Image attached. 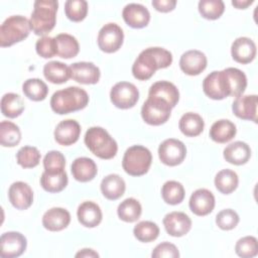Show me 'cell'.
Returning a JSON list of instances; mask_svg holds the SVG:
<instances>
[{
    "label": "cell",
    "instance_id": "obj_1",
    "mask_svg": "<svg viewBox=\"0 0 258 258\" xmlns=\"http://www.w3.org/2000/svg\"><path fill=\"white\" fill-rule=\"evenodd\" d=\"M247 87L246 75L237 68L210 73L203 81L204 93L213 100H223L229 96L240 97Z\"/></svg>",
    "mask_w": 258,
    "mask_h": 258
},
{
    "label": "cell",
    "instance_id": "obj_2",
    "mask_svg": "<svg viewBox=\"0 0 258 258\" xmlns=\"http://www.w3.org/2000/svg\"><path fill=\"white\" fill-rule=\"evenodd\" d=\"M172 62L170 51L162 47H148L142 50L132 66L133 77L139 81L149 80L159 69H165Z\"/></svg>",
    "mask_w": 258,
    "mask_h": 258
},
{
    "label": "cell",
    "instance_id": "obj_3",
    "mask_svg": "<svg viewBox=\"0 0 258 258\" xmlns=\"http://www.w3.org/2000/svg\"><path fill=\"white\" fill-rule=\"evenodd\" d=\"M88 93L79 87H68L53 93L50 99L51 110L59 115L70 114L87 107Z\"/></svg>",
    "mask_w": 258,
    "mask_h": 258
},
{
    "label": "cell",
    "instance_id": "obj_4",
    "mask_svg": "<svg viewBox=\"0 0 258 258\" xmlns=\"http://www.w3.org/2000/svg\"><path fill=\"white\" fill-rule=\"evenodd\" d=\"M56 0H37L33 4L30 16V27L36 35H45L50 32L56 22Z\"/></svg>",
    "mask_w": 258,
    "mask_h": 258
},
{
    "label": "cell",
    "instance_id": "obj_5",
    "mask_svg": "<svg viewBox=\"0 0 258 258\" xmlns=\"http://www.w3.org/2000/svg\"><path fill=\"white\" fill-rule=\"evenodd\" d=\"M84 141L90 151L101 159H111L118 151L117 142L102 127L94 126L89 128L85 134Z\"/></svg>",
    "mask_w": 258,
    "mask_h": 258
},
{
    "label": "cell",
    "instance_id": "obj_6",
    "mask_svg": "<svg viewBox=\"0 0 258 258\" xmlns=\"http://www.w3.org/2000/svg\"><path fill=\"white\" fill-rule=\"evenodd\" d=\"M31 30L29 20L22 15H12L4 20L0 27V45L11 46L24 40Z\"/></svg>",
    "mask_w": 258,
    "mask_h": 258
},
{
    "label": "cell",
    "instance_id": "obj_7",
    "mask_svg": "<svg viewBox=\"0 0 258 258\" xmlns=\"http://www.w3.org/2000/svg\"><path fill=\"white\" fill-rule=\"evenodd\" d=\"M151 162L152 154L148 148L142 145H133L125 151L122 167L129 175L141 176L147 173Z\"/></svg>",
    "mask_w": 258,
    "mask_h": 258
},
{
    "label": "cell",
    "instance_id": "obj_8",
    "mask_svg": "<svg viewBox=\"0 0 258 258\" xmlns=\"http://www.w3.org/2000/svg\"><path fill=\"white\" fill-rule=\"evenodd\" d=\"M171 106L164 100L156 97H148L141 108V117L149 125L159 126L170 117Z\"/></svg>",
    "mask_w": 258,
    "mask_h": 258
},
{
    "label": "cell",
    "instance_id": "obj_9",
    "mask_svg": "<svg viewBox=\"0 0 258 258\" xmlns=\"http://www.w3.org/2000/svg\"><path fill=\"white\" fill-rule=\"evenodd\" d=\"M110 99L115 107L119 109H130L138 102L139 91L132 83L119 82L112 87Z\"/></svg>",
    "mask_w": 258,
    "mask_h": 258
},
{
    "label": "cell",
    "instance_id": "obj_10",
    "mask_svg": "<svg viewBox=\"0 0 258 258\" xmlns=\"http://www.w3.org/2000/svg\"><path fill=\"white\" fill-rule=\"evenodd\" d=\"M124 33L122 28L116 23H107L99 31L98 34V46L107 53H113L123 44Z\"/></svg>",
    "mask_w": 258,
    "mask_h": 258
},
{
    "label": "cell",
    "instance_id": "obj_11",
    "mask_svg": "<svg viewBox=\"0 0 258 258\" xmlns=\"http://www.w3.org/2000/svg\"><path fill=\"white\" fill-rule=\"evenodd\" d=\"M185 155V145L178 139H165L158 147V156L160 161L168 166H176L180 164L184 160Z\"/></svg>",
    "mask_w": 258,
    "mask_h": 258
},
{
    "label": "cell",
    "instance_id": "obj_12",
    "mask_svg": "<svg viewBox=\"0 0 258 258\" xmlns=\"http://www.w3.org/2000/svg\"><path fill=\"white\" fill-rule=\"evenodd\" d=\"M0 255L2 258H15L23 254L26 249V238L19 232H6L0 238Z\"/></svg>",
    "mask_w": 258,
    "mask_h": 258
},
{
    "label": "cell",
    "instance_id": "obj_13",
    "mask_svg": "<svg viewBox=\"0 0 258 258\" xmlns=\"http://www.w3.org/2000/svg\"><path fill=\"white\" fill-rule=\"evenodd\" d=\"M71 78L84 85L97 84L101 77L100 69L89 61H78L70 66Z\"/></svg>",
    "mask_w": 258,
    "mask_h": 258
},
{
    "label": "cell",
    "instance_id": "obj_14",
    "mask_svg": "<svg viewBox=\"0 0 258 258\" xmlns=\"http://www.w3.org/2000/svg\"><path fill=\"white\" fill-rule=\"evenodd\" d=\"M163 226L168 235L182 237L191 229V220L185 213L171 212L164 216Z\"/></svg>",
    "mask_w": 258,
    "mask_h": 258
},
{
    "label": "cell",
    "instance_id": "obj_15",
    "mask_svg": "<svg viewBox=\"0 0 258 258\" xmlns=\"http://www.w3.org/2000/svg\"><path fill=\"white\" fill-rule=\"evenodd\" d=\"M207 56L204 52L191 49L183 52L179 59L180 70L188 76H198L207 68Z\"/></svg>",
    "mask_w": 258,
    "mask_h": 258
},
{
    "label": "cell",
    "instance_id": "obj_16",
    "mask_svg": "<svg viewBox=\"0 0 258 258\" xmlns=\"http://www.w3.org/2000/svg\"><path fill=\"white\" fill-rule=\"evenodd\" d=\"M215 203V197L212 191L207 188H199L191 194L188 206L195 215L203 217L213 212Z\"/></svg>",
    "mask_w": 258,
    "mask_h": 258
},
{
    "label": "cell",
    "instance_id": "obj_17",
    "mask_svg": "<svg viewBox=\"0 0 258 258\" xmlns=\"http://www.w3.org/2000/svg\"><path fill=\"white\" fill-rule=\"evenodd\" d=\"M8 199L17 210H26L33 203V191L26 182L15 181L8 189Z\"/></svg>",
    "mask_w": 258,
    "mask_h": 258
},
{
    "label": "cell",
    "instance_id": "obj_18",
    "mask_svg": "<svg viewBox=\"0 0 258 258\" xmlns=\"http://www.w3.org/2000/svg\"><path fill=\"white\" fill-rule=\"evenodd\" d=\"M257 95H245L236 98L232 104V111L240 119L257 123Z\"/></svg>",
    "mask_w": 258,
    "mask_h": 258
},
{
    "label": "cell",
    "instance_id": "obj_19",
    "mask_svg": "<svg viewBox=\"0 0 258 258\" xmlns=\"http://www.w3.org/2000/svg\"><path fill=\"white\" fill-rule=\"evenodd\" d=\"M53 135L55 141L59 145L69 146L79 140L81 135V126L76 120H62L56 125Z\"/></svg>",
    "mask_w": 258,
    "mask_h": 258
},
{
    "label": "cell",
    "instance_id": "obj_20",
    "mask_svg": "<svg viewBox=\"0 0 258 258\" xmlns=\"http://www.w3.org/2000/svg\"><path fill=\"white\" fill-rule=\"evenodd\" d=\"M122 17L126 24L132 28H143L147 26L150 21L148 9L138 3L127 4L122 11Z\"/></svg>",
    "mask_w": 258,
    "mask_h": 258
},
{
    "label": "cell",
    "instance_id": "obj_21",
    "mask_svg": "<svg viewBox=\"0 0 258 258\" xmlns=\"http://www.w3.org/2000/svg\"><path fill=\"white\" fill-rule=\"evenodd\" d=\"M231 54L235 61L242 64L249 63L256 56V44L249 37H238L232 43Z\"/></svg>",
    "mask_w": 258,
    "mask_h": 258
},
{
    "label": "cell",
    "instance_id": "obj_22",
    "mask_svg": "<svg viewBox=\"0 0 258 258\" xmlns=\"http://www.w3.org/2000/svg\"><path fill=\"white\" fill-rule=\"evenodd\" d=\"M71 222V214L63 208H51L42 216L43 227L51 232L66 229Z\"/></svg>",
    "mask_w": 258,
    "mask_h": 258
},
{
    "label": "cell",
    "instance_id": "obj_23",
    "mask_svg": "<svg viewBox=\"0 0 258 258\" xmlns=\"http://www.w3.org/2000/svg\"><path fill=\"white\" fill-rule=\"evenodd\" d=\"M77 217L79 222L87 228H95L102 222V211L100 207L91 201H86L78 207Z\"/></svg>",
    "mask_w": 258,
    "mask_h": 258
},
{
    "label": "cell",
    "instance_id": "obj_24",
    "mask_svg": "<svg viewBox=\"0 0 258 258\" xmlns=\"http://www.w3.org/2000/svg\"><path fill=\"white\" fill-rule=\"evenodd\" d=\"M74 178L81 182H88L95 178L98 172L97 164L89 157L76 158L71 166Z\"/></svg>",
    "mask_w": 258,
    "mask_h": 258
},
{
    "label": "cell",
    "instance_id": "obj_25",
    "mask_svg": "<svg viewBox=\"0 0 258 258\" xmlns=\"http://www.w3.org/2000/svg\"><path fill=\"white\" fill-rule=\"evenodd\" d=\"M224 158L231 164L242 165L249 161L251 157L250 146L243 141H235L226 146L223 152Z\"/></svg>",
    "mask_w": 258,
    "mask_h": 258
},
{
    "label": "cell",
    "instance_id": "obj_26",
    "mask_svg": "<svg viewBox=\"0 0 258 258\" xmlns=\"http://www.w3.org/2000/svg\"><path fill=\"white\" fill-rule=\"evenodd\" d=\"M148 97H156L166 101L171 108H174L179 100V92L175 85L167 81H159L151 85Z\"/></svg>",
    "mask_w": 258,
    "mask_h": 258
},
{
    "label": "cell",
    "instance_id": "obj_27",
    "mask_svg": "<svg viewBox=\"0 0 258 258\" xmlns=\"http://www.w3.org/2000/svg\"><path fill=\"white\" fill-rule=\"evenodd\" d=\"M100 188L106 199L116 201L124 195L126 184L124 179L119 174L111 173L102 179Z\"/></svg>",
    "mask_w": 258,
    "mask_h": 258
},
{
    "label": "cell",
    "instance_id": "obj_28",
    "mask_svg": "<svg viewBox=\"0 0 258 258\" xmlns=\"http://www.w3.org/2000/svg\"><path fill=\"white\" fill-rule=\"evenodd\" d=\"M237 133L236 125L227 119L216 121L210 129V137L217 143H226L232 140Z\"/></svg>",
    "mask_w": 258,
    "mask_h": 258
},
{
    "label": "cell",
    "instance_id": "obj_29",
    "mask_svg": "<svg viewBox=\"0 0 258 258\" xmlns=\"http://www.w3.org/2000/svg\"><path fill=\"white\" fill-rule=\"evenodd\" d=\"M44 78L52 84H63L71 78V70L66 63L57 60H51L43 67Z\"/></svg>",
    "mask_w": 258,
    "mask_h": 258
},
{
    "label": "cell",
    "instance_id": "obj_30",
    "mask_svg": "<svg viewBox=\"0 0 258 258\" xmlns=\"http://www.w3.org/2000/svg\"><path fill=\"white\" fill-rule=\"evenodd\" d=\"M205 127V122L201 115L187 112L181 116L178 122V128L181 133L187 137H195L200 135Z\"/></svg>",
    "mask_w": 258,
    "mask_h": 258
},
{
    "label": "cell",
    "instance_id": "obj_31",
    "mask_svg": "<svg viewBox=\"0 0 258 258\" xmlns=\"http://www.w3.org/2000/svg\"><path fill=\"white\" fill-rule=\"evenodd\" d=\"M57 55L61 58H72L77 56L80 51V45L77 38L68 33L57 34L55 37Z\"/></svg>",
    "mask_w": 258,
    "mask_h": 258
},
{
    "label": "cell",
    "instance_id": "obj_32",
    "mask_svg": "<svg viewBox=\"0 0 258 258\" xmlns=\"http://www.w3.org/2000/svg\"><path fill=\"white\" fill-rule=\"evenodd\" d=\"M68 181L69 179L66 170L56 173H48L43 171L40 177V185L47 192L61 191L68 185Z\"/></svg>",
    "mask_w": 258,
    "mask_h": 258
},
{
    "label": "cell",
    "instance_id": "obj_33",
    "mask_svg": "<svg viewBox=\"0 0 258 258\" xmlns=\"http://www.w3.org/2000/svg\"><path fill=\"white\" fill-rule=\"evenodd\" d=\"M24 111L22 98L15 93H6L1 99V112L5 117L16 118Z\"/></svg>",
    "mask_w": 258,
    "mask_h": 258
},
{
    "label": "cell",
    "instance_id": "obj_34",
    "mask_svg": "<svg viewBox=\"0 0 258 258\" xmlns=\"http://www.w3.org/2000/svg\"><path fill=\"white\" fill-rule=\"evenodd\" d=\"M142 213L140 203L134 198H128L121 202L117 208V214L120 220L126 223H133L137 221Z\"/></svg>",
    "mask_w": 258,
    "mask_h": 258
},
{
    "label": "cell",
    "instance_id": "obj_35",
    "mask_svg": "<svg viewBox=\"0 0 258 258\" xmlns=\"http://www.w3.org/2000/svg\"><path fill=\"white\" fill-rule=\"evenodd\" d=\"M214 182H215V186L220 192L224 195H229L237 188L239 183V178H238V174L234 170L226 168V169H222L216 174Z\"/></svg>",
    "mask_w": 258,
    "mask_h": 258
},
{
    "label": "cell",
    "instance_id": "obj_36",
    "mask_svg": "<svg viewBox=\"0 0 258 258\" xmlns=\"http://www.w3.org/2000/svg\"><path fill=\"white\" fill-rule=\"evenodd\" d=\"M22 91L25 97L35 102L43 101L48 94V88L46 84L37 78L26 80L22 85Z\"/></svg>",
    "mask_w": 258,
    "mask_h": 258
},
{
    "label": "cell",
    "instance_id": "obj_37",
    "mask_svg": "<svg viewBox=\"0 0 258 258\" xmlns=\"http://www.w3.org/2000/svg\"><path fill=\"white\" fill-rule=\"evenodd\" d=\"M21 140V132L19 127L10 122L2 121L0 123V143L4 147H14Z\"/></svg>",
    "mask_w": 258,
    "mask_h": 258
},
{
    "label": "cell",
    "instance_id": "obj_38",
    "mask_svg": "<svg viewBox=\"0 0 258 258\" xmlns=\"http://www.w3.org/2000/svg\"><path fill=\"white\" fill-rule=\"evenodd\" d=\"M184 187L176 180H168L161 187V197L168 205H178L184 199Z\"/></svg>",
    "mask_w": 258,
    "mask_h": 258
},
{
    "label": "cell",
    "instance_id": "obj_39",
    "mask_svg": "<svg viewBox=\"0 0 258 258\" xmlns=\"http://www.w3.org/2000/svg\"><path fill=\"white\" fill-rule=\"evenodd\" d=\"M134 237L143 243H149L157 239L159 235V227L151 221H141L133 229Z\"/></svg>",
    "mask_w": 258,
    "mask_h": 258
},
{
    "label": "cell",
    "instance_id": "obj_40",
    "mask_svg": "<svg viewBox=\"0 0 258 258\" xmlns=\"http://www.w3.org/2000/svg\"><path fill=\"white\" fill-rule=\"evenodd\" d=\"M40 152L34 146H23L16 153L17 163L23 168H33L40 161Z\"/></svg>",
    "mask_w": 258,
    "mask_h": 258
},
{
    "label": "cell",
    "instance_id": "obj_41",
    "mask_svg": "<svg viewBox=\"0 0 258 258\" xmlns=\"http://www.w3.org/2000/svg\"><path fill=\"white\" fill-rule=\"evenodd\" d=\"M201 15L209 20H215L222 16L225 4L222 0H201L198 5Z\"/></svg>",
    "mask_w": 258,
    "mask_h": 258
},
{
    "label": "cell",
    "instance_id": "obj_42",
    "mask_svg": "<svg viewBox=\"0 0 258 258\" xmlns=\"http://www.w3.org/2000/svg\"><path fill=\"white\" fill-rule=\"evenodd\" d=\"M64 13L71 21L80 22L88 14V3L85 0H68L64 3Z\"/></svg>",
    "mask_w": 258,
    "mask_h": 258
},
{
    "label": "cell",
    "instance_id": "obj_43",
    "mask_svg": "<svg viewBox=\"0 0 258 258\" xmlns=\"http://www.w3.org/2000/svg\"><path fill=\"white\" fill-rule=\"evenodd\" d=\"M236 254L242 258H252L258 254V242L253 236L240 238L235 245Z\"/></svg>",
    "mask_w": 258,
    "mask_h": 258
},
{
    "label": "cell",
    "instance_id": "obj_44",
    "mask_svg": "<svg viewBox=\"0 0 258 258\" xmlns=\"http://www.w3.org/2000/svg\"><path fill=\"white\" fill-rule=\"evenodd\" d=\"M66 158L60 151L51 150L47 152L43 158L44 171L48 173H56L64 170Z\"/></svg>",
    "mask_w": 258,
    "mask_h": 258
},
{
    "label": "cell",
    "instance_id": "obj_45",
    "mask_svg": "<svg viewBox=\"0 0 258 258\" xmlns=\"http://www.w3.org/2000/svg\"><path fill=\"white\" fill-rule=\"evenodd\" d=\"M240 221L239 215L232 209H225L219 212L216 216L217 226L225 231L234 229Z\"/></svg>",
    "mask_w": 258,
    "mask_h": 258
},
{
    "label": "cell",
    "instance_id": "obj_46",
    "mask_svg": "<svg viewBox=\"0 0 258 258\" xmlns=\"http://www.w3.org/2000/svg\"><path fill=\"white\" fill-rule=\"evenodd\" d=\"M35 49L37 54L43 58H50L57 55L55 38L50 36H42L36 41Z\"/></svg>",
    "mask_w": 258,
    "mask_h": 258
},
{
    "label": "cell",
    "instance_id": "obj_47",
    "mask_svg": "<svg viewBox=\"0 0 258 258\" xmlns=\"http://www.w3.org/2000/svg\"><path fill=\"white\" fill-rule=\"evenodd\" d=\"M151 256L153 258H177L179 257V252L174 244L169 242H162L153 249Z\"/></svg>",
    "mask_w": 258,
    "mask_h": 258
},
{
    "label": "cell",
    "instance_id": "obj_48",
    "mask_svg": "<svg viewBox=\"0 0 258 258\" xmlns=\"http://www.w3.org/2000/svg\"><path fill=\"white\" fill-rule=\"evenodd\" d=\"M152 6L159 12H169L175 8V0H153Z\"/></svg>",
    "mask_w": 258,
    "mask_h": 258
},
{
    "label": "cell",
    "instance_id": "obj_49",
    "mask_svg": "<svg viewBox=\"0 0 258 258\" xmlns=\"http://www.w3.org/2000/svg\"><path fill=\"white\" fill-rule=\"evenodd\" d=\"M76 257H99V254L97 252H95L93 249H88V248H85V249H82L81 251H79L77 254H76Z\"/></svg>",
    "mask_w": 258,
    "mask_h": 258
},
{
    "label": "cell",
    "instance_id": "obj_50",
    "mask_svg": "<svg viewBox=\"0 0 258 258\" xmlns=\"http://www.w3.org/2000/svg\"><path fill=\"white\" fill-rule=\"evenodd\" d=\"M253 2V0H233L232 5L237 9H246Z\"/></svg>",
    "mask_w": 258,
    "mask_h": 258
}]
</instances>
